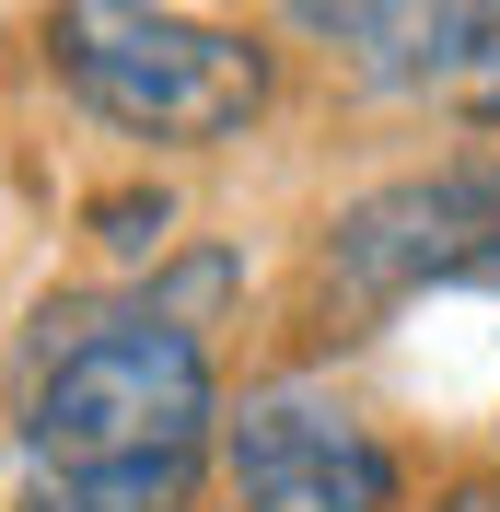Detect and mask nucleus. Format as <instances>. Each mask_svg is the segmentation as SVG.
I'll use <instances>...</instances> for the list:
<instances>
[{"label":"nucleus","mask_w":500,"mask_h":512,"mask_svg":"<svg viewBox=\"0 0 500 512\" xmlns=\"http://www.w3.org/2000/svg\"><path fill=\"white\" fill-rule=\"evenodd\" d=\"M221 454V373L187 315L140 303H47L24 338V478H94Z\"/></svg>","instance_id":"obj_1"},{"label":"nucleus","mask_w":500,"mask_h":512,"mask_svg":"<svg viewBox=\"0 0 500 512\" xmlns=\"http://www.w3.org/2000/svg\"><path fill=\"white\" fill-rule=\"evenodd\" d=\"M47 70L152 152H210L268 117V47L175 0H47Z\"/></svg>","instance_id":"obj_2"},{"label":"nucleus","mask_w":500,"mask_h":512,"mask_svg":"<svg viewBox=\"0 0 500 512\" xmlns=\"http://www.w3.org/2000/svg\"><path fill=\"white\" fill-rule=\"evenodd\" d=\"M326 291L349 315L419 303V291H500V152L431 163L349 198L326 222Z\"/></svg>","instance_id":"obj_3"},{"label":"nucleus","mask_w":500,"mask_h":512,"mask_svg":"<svg viewBox=\"0 0 500 512\" xmlns=\"http://www.w3.org/2000/svg\"><path fill=\"white\" fill-rule=\"evenodd\" d=\"M221 478L245 512H407L396 443L326 396V384H256L245 408H221Z\"/></svg>","instance_id":"obj_4"},{"label":"nucleus","mask_w":500,"mask_h":512,"mask_svg":"<svg viewBox=\"0 0 500 512\" xmlns=\"http://www.w3.org/2000/svg\"><path fill=\"white\" fill-rule=\"evenodd\" d=\"M210 454H163V466H94V478H24V512H187Z\"/></svg>","instance_id":"obj_5"},{"label":"nucleus","mask_w":500,"mask_h":512,"mask_svg":"<svg viewBox=\"0 0 500 512\" xmlns=\"http://www.w3.org/2000/svg\"><path fill=\"white\" fill-rule=\"evenodd\" d=\"M82 222H94V245H105V256H163V233H175V198H163V187H105Z\"/></svg>","instance_id":"obj_6"},{"label":"nucleus","mask_w":500,"mask_h":512,"mask_svg":"<svg viewBox=\"0 0 500 512\" xmlns=\"http://www.w3.org/2000/svg\"><path fill=\"white\" fill-rule=\"evenodd\" d=\"M384 12H396V0H280V24H291V35H314V47H361Z\"/></svg>","instance_id":"obj_7"},{"label":"nucleus","mask_w":500,"mask_h":512,"mask_svg":"<svg viewBox=\"0 0 500 512\" xmlns=\"http://www.w3.org/2000/svg\"><path fill=\"white\" fill-rule=\"evenodd\" d=\"M419 512H500V478H454V489H431Z\"/></svg>","instance_id":"obj_8"}]
</instances>
